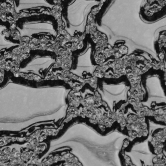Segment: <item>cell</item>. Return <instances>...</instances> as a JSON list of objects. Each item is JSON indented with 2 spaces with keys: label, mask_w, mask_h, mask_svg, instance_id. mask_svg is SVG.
Segmentation results:
<instances>
[{
  "label": "cell",
  "mask_w": 166,
  "mask_h": 166,
  "mask_svg": "<svg viewBox=\"0 0 166 166\" xmlns=\"http://www.w3.org/2000/svg\"><path fill=\"white\" fill-rule=\"evenodd\" d=\"M129 86L123 77L119 78H103L99 81V90L108 102L122 100L125 98Z\"/></svg>",
  "instance_id": "cell-3"
},
{
  "label": "cell",
  "mask_w": 166,
  "mask_h": 166,
  "mask_svg": "<svg viewBox=\"0 0 166 166\" xmlns=\"http://www.w3.org/2000/svg\"><path fill=\"white\" fill-rule=\"evenodd\" d=\"M145 88L146 90V101L145 102L166 103V96L158 79H148L145 83Z\"/></svg>",
  "instance_id": "cell-4"
},
{
  "label": "cell",
  "mask_w": 166,
  "mask_h": 166,
  "mask_svg": "<svg viewBox=\"0 0 166 166\" xmlns=\"http://www.w3.org/2000/svg\"><path fill=\"white\" fill-rule=\"evenodd\" d=\"M82 47L72 53L70 71L78 75L85 72L92 74L97 67L95 62L94 54L95 45L89 34L83 41Z\"/></svg>",
  "instance_id": "cell-2"
},
{
  "label": "cell",
  "mask_w": 166,
  "mask_h": 166,
  "mask_svg": "<svg viewBox=\"0 0 166 166\" xmlns=\"http://www.w3.org/2000/svg\"><path fill=\"white\" fill-rule=\"evenodd\" d=\"M165 151H166V147H165Z\"/></svg>",
  "instance_id": "cell-5"
},
{
  "label": "cell",
  "mask_w": 166,
  "mask_h": 166,
  "mask_svg": "<svg viewBox=\"0 0 166 166\" xmlns=\"http://www.w3.org/2000/svg\"><path fill=\"white\" fill-rule=\"evenodd\" d=\"M62 2V18L67 32L71 36L76 33H84L89 14L99 2L75 0Z\"/></svg>",
  "instance_id": "cell-1"
}]
</instances>
